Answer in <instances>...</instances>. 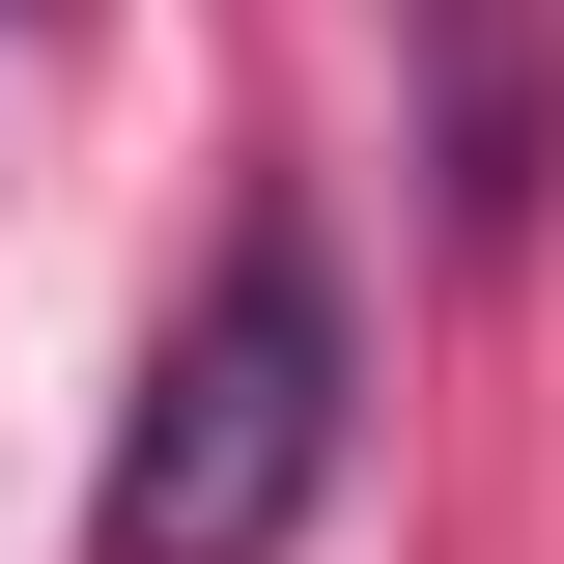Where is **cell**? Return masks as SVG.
Here are the masks:
<instances>
[{"mask_svg": "<svg viewBox=\"0 0 564 564\" xmlns=\"http://www.w3.org/2000/svg\"><path fill=\"white\" fill-rule=\"evenodd\" d=\"M339 395H367L339 254L254 198V226H226V282H198V339L141 367L113 508H85V536H113V564H282V536H311V480H339Z\"/></svg>", "mask_w": 564, "mask_h": 564, "instance_id": "6da1fadb", "label": "cell"}, {"mask_svg": "<svg viewBox=\"0 0 564 564\" xmlns=\"http://www.w3.org/2000/svg\"><path fill=\"white\" fill-rule=\"evenodd\" d=\"M423 57H452V254H508L536 170H564V113H536V0H423Z\"/></svg>", "mask_w": 564, "mask_h": 564, "instance_id": "7a4b0ae2", "label": "cell"}, {"mask_svg": "<svg viewBox=\"0 0 564 564\" xmlns=\"http://www.w3.org/2000/svg\"><path fill=\"white\" fill-rule=\"evenodd\" d=\"M0 29H29V0H0Z\"/></svg>", "mask_w": 564, "mask_h": 564, "instance_id": "3957f363", "label": "cell"}]
</instances>
